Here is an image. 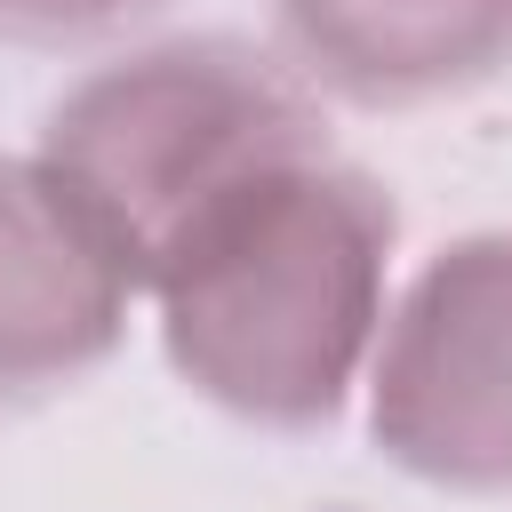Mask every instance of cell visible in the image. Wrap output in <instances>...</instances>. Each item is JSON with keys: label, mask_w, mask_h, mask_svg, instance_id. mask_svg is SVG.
Wrapping results in <instances>:
<instances>
[{"label": "cell", "mask_w": 512, "mask_h": 512, "mask_svg": "<svg viewBox=\"0 0 512 512\" xmlns=\"http://www.w3.org/2000/svg\"><path fill=\"white\" fill-rule=\"evenodd\" d=\"M392 248V192L336 144L272 160L152 256L160 352L208 408L256 432H320L376 360Z\"/></svg>", "instance_id": "1"}, {"label": "cell", "mask_w": 512, "mask_h": 512, "mask_svg": "<svg viewBox=\"0 0 512 512\" xmlns=\"http://www.w3.org/2000/svg\"><path fill=\"white\" fill-rule=\"evenodd\" d=\"M32 152L120 240L144 288L152 256L216 192L272 160L328 152V120L280 48H256L240 32H184L80 72L40 112Z\"/></svg>", "instance_id": "2"}, {"label": "cell", "mask_w": 512, "mask_h": 512, "mask_svg": "<svg viewBox=\"0 0 512 512\" xmlns=\"http://www.w3.org/2000/svg\"><path fill=\"white\" fill-rule=\"evenodd\" d=\"M368 440L448 496H512V224L416 264L368 360Z\"/></svg>", "instance_id": "3"}, {"label": "cell", "mask_w": 512, "mask_h": 512, "mask_svg": "<svg viewBox=\"0 0 512 512\" xmlns=\"http://www.w3.org/2000/svg\"><path fill=\"white\" fill-rule=\"evenodd\" d=\"M136 264L40 152H0V408L88 384L128 344Z\"/></svg>", "instance_id": "4"}, {"label": "cell", "mask_w": 512, "mask_h": 512, "mask_svg": "<svg viewBox=\"0 0 512 512\" xmlns=\"http://www.w3.org/2000/svg\"><path fill=\"white\" fill-rule=\"evenodd\" d=\"M272 40L312 96L424 112L512 72V0H272Z\"/></svg>", "instance_id": "5"}, {"label": "cell", "mask_w": 512, "mask_h": 512, "mask_svg": "<svg viewBox=\"0 0 512 512\" xmlns=\"http://www.w3.org/2000/svg\"><path fill=\"white\" fill-rule=\"evenodd\" d=\"M152 16H168V0H0V48H104L144 32Z\"/></svg>", "instance_id": "6"}]
</instances>
